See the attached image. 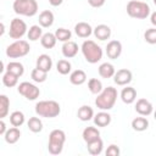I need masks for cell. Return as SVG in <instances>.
Instances as JSON below:
<instances>
[{
    "label": "cell",
    "instance_id": "45",
    "mask_svg": "<svg viewBox=\"0 0 156 156\" xmlns=\"http://www.w3.org/2000/svg\"><path fill=\"white\" fill-rule=\"evenodd\" d=\"M4 71H5V65H4V62L0 60V74H1Z\"/></svg>",
    "mask_w": 156,
    "mask_h": 156
},
{
    "label": "cell",
    "instance_id": "24",
    "mask_svg": "<svg viewBox=\"0 0 156 156\" xmlns=\"http://www.w3.org/2000/svg\"><path fill=\"white\" fill-rule=\"evenodd\" d=\"M82 136L85 143H89V141H93V140L100 138V130L96 127H87V128H84Z\"/></svg>",
    "mask_w": 156,
    "mask_h": 156
},
{
    "label": "cell",
    "instance_id": "16",
    "mask_svg": "<svg viewBox=\"0 0 156 156\" xmlns=\"http://www.w3.org/2000/svg\"><path fill=\"white\" fill-rule=\"evenodd\" d=\"M121 100L127 104V105H130L133 104L135 100H136V90L133 88V87H126L122 89L121 91Z\"/></svg>",
    "mask_w": 156,
    "mask_h": 156
},
{
    "label": "cell",
    "instance_id": "30",
    "mask_svg": "<svg viewBox=\"0 0 156 156\" xmlns=\"http://www.w3.org/2000/svg\"><path fill=\"white\" fill-rule=\"evenodd\" d=\"M41 35H43V29H41L40 26L34 24V26L29 27V29L27 30V37H28V39H29L30 41H37V40H39V39L41 38Z\"/></svg>",
    "mask_w": 156,
    "mask_h": 156
},
{
    "label": "cell",
    "instance_id": "21",
    "mask_svg": "<svg viewBox=\"0 0 156 156\" xmlns=\"http://www.w3.org/2000/svg\"><path fill=\"white\" fill-rule=\"evenodd\" d=\"M87 149H88V152L93 156H98L102 152V149H104V141L101 140V138H98L93 141H89L87 143Z\"/></svg>",
    "mask_w": 156,
    "mask_h": 156
},
{
    "label": "cell",
    "instance_id": "36",
    "mask_svg": "<svg viewBox=\"0 0 156 156\" xmlns=\"http://www.w3.org/2000/svg\"><path fill=\"white\" fill-rule=\"evenodd\" d=\"M54 34L56 37V40L62 41V43L71 40V37H72V32L66 28H58V29H56V32Z\"/></svg>",
    "mask_w": 156,
    "mask_h": 156
},
{
    "label": "cell",
    "instance_id": "2",
    "mask_svg": "<svg viewBox=\"0 0 156 156\" xmlns=\"http://www.w3.org/2000/svg\"><path fill=\"white\" fill-rule=\"evenodd\" d=\"M61 112L60 104L55 100H41L35 104V113L39 117L54 118L57 117Z\"/></svg>",
    "mask_w": 156,
    "mask_h": 156
},
{
    "label": "cell",
    "instance_id": "25",
    "mask_svg": "<svg viewBox=\"0 0 156 156\" xmlns=\"http://www.w3.org/2000/svg\"><path fill=\"white\" fill-rule=\"evenodd\" d=\"M77 116H78V118H79L80 121L88 122V121H90V119L93 118L94 111H93V108H91L89 105H83V106H80V107L78 108Z\"/></svg>",
    "mask_w": 156,
    "mask_h": 156
},
{
    "label": "cell",
    "instance_id": "26",
    "mask_svg": "<svg viewBox=\"0 0 156 156\" xmlns=\"http://www.w3.org/2000/svg\"><path fill=\"white\" fill-rule=\"evenodd\" d=\"M56 37H55V34L54 33H50V32H48V33H44L43 35H41V38H40V44H41V46L43 48H45V49H52L55 45H56Z\"/></svg>",
    "mask_w": 156,
    "mask_h": 156
},
{
    "label": "cell",
    "instance_id": "9",
    "mask_svg": "<svg viewBox=\"0 0 156 156\" xmlns=\"http://www.w3.org/2000/svg\"><path fill=\"white\" fill-rule=\"evenodd\" d=\"M28 28H27V24L21 18H13L10 23V30H9V35L10 38L12 39H21L26 33H27Z\"/></svg>",
    "mask_w": 156,
    "mask_h": 156
},
{
    "label": "cell",
    "instance_id": "19",
    "mask_svg": "<svg viewBox=\"0 0 156 156\" xmlns=\"http://www.w3.org/2000/svg\"><path fill=\"white\" fill-rule=\"evenodd\" d=\"M74 32L79 38H88L93 33V28L87 22H78L74 26Z\"/></svg>",
    "mask_w": 156,
    "mask_h": 156
},
{
    "label": "cell",
    "instance_id": "41",
    "mask_svg": "<svg viewBox=\"0 0 156 156\" xmlns=\"http://www.w3.org/2000/svg\"><path fill=\"white\" fill-rule=\"evenodd\" d=\"M6 123L2 121V119H0V135H4L5 134V132H6Z\"/></svg>",
    "mask_w": 156,
    "mask_h": 156
},
{
    "label": "cell",
    "instance_id": "11",
    "mask_svg": "<svg viewBox=\"0 0 156 156\" xmlns=\"http://www.w3.org/2000/svg\"><path fill=\"white\" fill-rule=\"evenodd\" d=\"M135 111H136V113H139L140 116L147 117V116H150V115L152 113L154 106H152V104H151L149 100L141 98V99H138V100H136Z\"/></svg>",
    "mask_w": 156,
    "mask_h": 156
},
{
    "label": "cell",
    "instance_id": "8",
    "mask_svg": "<svg viewBox=\"0 0 156 156\" xmlns=\"http://www.w3.org/2000/svg\"><path fill=\"white\" fill-rule=\"evenodd\" d=\"M17 91L22 96H24L27 100H30V101L37 100L39 98V95H40L39 88L37 85H34L33 83H29V82H22V83H20L18 87H17Z\"/></svg>",
    "mask_w": 156,
    "mask_h": 156
},
{
    "label": "cell",
    "instance_id": "39",
    "mask_svg": "<svg viewBox=\"0 0 156 156\" xmlns=\"http://www.w3.org/2000/svg\"><path fill=\"white\" fill-rule=\"evenodd\" d=\"M105 154H106V156H118L119 155V147L117 145H115V144H111L106 149Z\"/></svg>",
    "mask_w": 156,
    "mask_h": 156
},
{
    "label": "cell",
    "instance_id": "33",
    "mask_svg": "<svg viewBox=\"0 0 156 156\" xmlns=\"http://www.w3.org/2000/svg\"><path fill=\"white\" fill-rule=\"evenodd\" d=\"M17 83H18V77L12 74L11 72L6 71L5 74L2 76V84L7 88H13V87L17 85Z\"/></svg>",
    "mask_w": 156,
    "mask_h": 156
},
{
    "label": "cell",
    "instance_id": "18",
    "mask_svg": "<svg viewBox=\"0 0 156 156\" xmlns=\"http://www.w3.org/2000/svg\"><path fill=\"white\" fill-rule=\"evenodd\" d=\"M93 119H94V124L98 126V127H107L110 123H111V115L106 111H100L98 112L96 115L93 116Z\"/></svg>",
    "mask_w": 156,
    "mask_h": 156
},
{
    "label": "cell",
    "instance_id": "35",
    "mask_svg": "<svg viewBox=\"0 0 156 156\" xmlns=\"http://www.w3.org/2000/svg\"><path fill=\"white\" fill-rule=\"evenodd\" d=\"M88 89L91 94H99L101 90H102V83L100 79L98 78H90L88 80Z\"/></svg>",
    "mask_w": 156,
    "mask_h": 156
},
{
    "label": "cell",
    "instance_id": "14",
    "mask_svg": "<svg viewBox=\"0 0 156 156\" xmlns=\"http://www.w3.org/2000/svg\"><path fill=\"white\" fill-rule=\"evenodd\" d=\"M93 33H94L96 39L104 41V40L110 39V37H111V28L107 24H98L93 29Z\"/></svg>",
    "mask_w": 156,
    "mask_h": 156
},
{
    "label": "cell",
    "instance_id": "4",
    "mask_svg": "<svg viewBox=\"0 0 156 156\" xmlns=\"http://www.w3.org/2000/svg\"><path fill=\"white\" fill-rule=\"evenodd\" d=\"M127 13L129 17L132 18H136V20H144L146 17H149L151 9L149 6V4L143 2V1H136V0H130L127 4Z\"/></svg>",
    "mask_w": 156,
    "mask_h": 156
},
{
    "label": "cell",
    "instance_id": "29",
    "mask_svg": "<svg viewBox=\"0 0 156 156\" xmlns=\"http://www.w3.org/2000/svg\"><path fill=\"white\" fill-rule=\"evenodd\" d=\"M10 110V99L5 94H0V119L7 117Z\"/></svg>",
    "mask_w": 156,
    "mask_h": 156
},
{
    "label": "cell",
    "instance_id": "15",
    "mask_svg": "<svg viewBox=\"0 0 156 156\" xmlns=\"http://www.w3.org/2000/svg\"><path fill=\"white\" fill-rule=\"evenodd\" d=\"M39 26L43 27V28H49L54 24V21H55V17H54V13L50 11V10H44L39 13Z\"/></svg>",
    "mask_w": 156,
    "mask_h": 156
},
{
    "label": "cell",
    "instance_id": "13",
    "mask_svg": "<svg viewBox=\"0 0 156 156\" xmlns=\"http://www.w3.org/2000/svg\"><path fill=\"white\" fill-rule=\"evenodd\" d=\"M78 45L77 43L72 41V40H68V41H65L62 48H61V51H62V55L66 57V58H72L74 57L77 54H78Z\"/></svg>",
    "mask_w": 156,
    "mask_h": 156
},
{
    "label": "cell",
    "instance_id": "42",
    "mask_svg": "<svg viewBox=\"0 0 156 156\" xmlns=\"http://www.w3.org/2000/svg\"><path fill=\"white\" fill-rule=\"evenodd\" d=\"M62 2H63V0H49V4H50L51 6H54V7L60 6Z\"/></svg>",
    "mask_w": 156,
    "mask_h": 156
},
{
    "label": "cell",
    "instance_id": "5",
    "mask_svg": "<svg viewBox=\"0 0 156 156\" xmlns=\"http://www.w3.org/2000/svg\"><path fill=\"white\" fill-rule=\"evenodd\" d=\"M66 141V134L62 129H54L49 134L48 150L51 155H58L63 150V144Z\"/></svg>",
    "mask_w": 156,
    "mask_h": 156
},
{
    "label": "cell",
    "instance_id": "22",
    "mask_svg": "<svg viewBox=\"0 0 156 156\" xmlns=\"http://www.w3.org/2000/svg\"><path fill=\"white\" fill-rule=\"evenodd\" d=\"M98 72H99V74H100L101 78L107 79V78H112V77H113L116 69H115V66H113L112 63H110V62H104V63H101V65L99 66Z\"/></svg>",
    "mask_w": 156,
    "mask_h": 156
},
{
    "label": "cell",
    "instance_id": "34",
    "mask_svg": "<svg viewBox=\"0 0 156 156\" xmlns=\"http://www.w3.org/2000/svg\"><path fill=\"white\" fill-rule=\"evenodd\" d=\"M56 69H57V72H58L60 74L66 76V74H68V73L71 72L72 65H71V62L67 61V60H58L57 63H56Z\"/></svg>",
    "mask_w": 156,
    "mask_h": 156
},
{
    "label": "cell",
    "instance_id": "43",
    "mask_svg": "<svg viewBox=\"0 0 156 156\" xmlns=\"http://www.w3.org/2000/svg\"><path fill=\"white\" fill-rule=\"evenodd\" d=\"M151 13V23L156 26V12H150Z\"/></svg>",
    "mask_w": 156,
    "mask_h": 156
},
{
    "label": "cell",
    "instance_id": "10",
    "mask_svg": "<svg viewBox=\"0 0 156 156\" xmlns=\"http://www.w3.org/2000/svg\"><path fill=\"white\" fill-rule=\"evenodd\" d=\"M132 78H133V74L127 68H121L113 74V82L117 85H128L132 82Z\"/></svg>",
    "mask_w": 156,
    "mask_h": 156
},
{
    "label": "cell",
    "instance_id": "3",
    "mask_svg": "<svg viewBox=\"0 0 156 156\" xmlns=\"http://www.w3.org/2000/svg\"><path fill=\"white\" fill-rule=\"evenodd\" d=\"M80 50L85 61L89 63H98L102 58V49L94 40H84L80 46Z\"/></svg>",
    "mask_w": 156,
    "mask_h": 156
},
{
    "label": "cell",
    "instance_id": "23",
    "mask_svg": "<svg viewBox=\"0 0 156 156\" xmlns=\"http://www.w3.org/2000/svg\"><path fill=\"white\" fill-rule=\"evenodd\" d=\"M69 82L73 85H82L87 82V74L83 69H76L69 74Z\"/></svg>",
    "mask_w": 156,
    "mask_h": 156
},
{
    "label": "cell",
    "instance_id": "44",
    "mask_svg": "<svg viewBox=\"0 0 156 156\" xmlns=\"http://www.w3.org/2000/svg\"><path fill=\"white\" fill-rule=\"evenodd\" d=\"M5 30H6V28H5V24H4L2 22H0V37H1V35H4Z\"/></svg>",
    "mask_w": 156,
    "mask_h": 156
},
{
    "label": "cell",
    "instance_id": "32",
    "mask_svg": "<svg viewBox=\"0 0 156 156\" xmlns=\"http://www.w3.org/2000/svg\"><path fill=\"white\" fill-rule=\"evenodd\" d=\"M24 121H26V117L21 111H13L10 115V123L13 127H21L24 123Z\"/></svg>",
    "mask_w": 156,
    "mask_h": 156
},
{
    "label": "cell",
    "instance_id": "1",
    "mask_svg": "<svg viewBox=\"0 0 156 156\" xmlns=\"http://www.w3.org/2000/svg\"><path fill=\"white\" fill-rule=\"evenodd\" d=\"M96 95L98 98L95 99V106L102 111H108L115 106L118 93L116 88L107 87V88H102V90Z\"/></svg>",
    "mask_w": 156,
    "mask_h": 156
},
{
    "label": "cell",
    "instance_id": "7",
    "mask_svg": "<svg viewBox=\"0 0 156 156\" xmlns=\"http://www.w3.org/2000/svg\"><path fill=\"white\" fill-rule=\"evenodd\" d=\"M30 51L29 43L27 40L18 39L6 48V56L10 58H20L28 55Z\"/></svg>",
    "mask_w": 156,
    "mask_h": 156
},
{
    "label": "cell",
    "instance_id": "38",
    "mask_svg": "<svg viewBox=\"0 0 156 156\" xmlns=\"http://www.w3.org/2000/svg\"><path fill=\"white\" fill-rule=\"evenodd\" d=\"M144 39L146 43L154 45L156 44V28H149L146 29V32L144 33Z\"/></svg>",
    "mask_w": 156,
    "mask_h": 156
},
{
    "label": "cell",
    "instance_id": "37",
    "mask_svg": "<svg viewBox=\"0 0 156 156\" xmlns=\"http://www.w3.org/2000/svg\"><path fill=\"white\" fill-rule=\"evenodd\" d=\"M30 78L35 83H44L46 80V78H48V72H44V71H41V69L35 67L30 73Z\"/></svg>",
    "mask_w": 156,
    "mask_h": 156
},
{
    "label": "cell",
    "instance_id": "40",
    "mask_svg": "<svg viewBox=\"0 0 156 156\" xmlns=\"http://www.w3.org/2000/svg\"><path fill=\"white\" fill-rule=\"evenodd\" d=\"M105 1H106V0H88V4H89L91 7H95V9H98V7H101V6H104Z\"/></svg>",
    "mask_w": 156,
    "mask_h": 156
},
{
    "label": "cell",
    "instance_id": "17",
    "mask_svg": "<svg viewBox=\"0 0 156 156\" xmlns=\"http://www.w3.org/2000/svg\"><path fill=\"white\" fill-rule=\"evenodd\" d=\"M35 67L44 71V72H50V69L52 67V58L46 54H41L37 58V66Z\"/></svg>",
    "mask_w": 156,
    "mask_h": 156
},
{
    "label": "cell",
    "instance_id": "27",
    "mask_svg": "<svg viewBox=\"0 0 156 156\" xmlns=\"http://www.w3.org/2000/svg\"><path fill=\"white\" fill-rule=\"evenodd\" d=\"M5 69H6L7 72H11L12 74L17 76L18 78H20L21 76H23V73H24V67H23V65H22L21 62H18V61H11V62H9L7 66L5 67Z\"/></svg>",
    "mask_w": 156,
    "mask_h": 156
},
{
    "label": "cell",
    "instance_id": "28",
    "mask_svg": "<svg viewBox=\"0 0 156 156\" xmlns=\"http://www.w3.org/2000/svg\"><path fill=\"white\" fill-rule=\"evenodd\" d=\"M132 128L135 132H144V130H146L149 128V121H147V118H145L144 116L135 117L132 121Z\"/></svg>",
    "mask_w": 156,
    "mask_h": 156
},
{
    "label": "cell",
    "instance_id": "20",
    "mask_svg": "<svg viewBox=\"0 0 156 156\" xmlns=\"http://www.w3.org/2000/svg\"><path fill=\"white\" fill-rule=\"evenodd\" d=\"M21 138V130L18 129V127H13L10 129H6L5 134H4V139L7 144H16Z\"/></svg>",
    "mask_w": 156,
    "mask_h": 156
},
{
    "label": "cell",
    "instance_id": "6",
    "mask_svg": "<svg viewBox=\"0 0 156 156\" xmlns=\"http://www.w3.org/2000/svg\"><path fill=\"white\" fill-rule=\"evenodd\" d=\"M12 9L20 16L33 17L38 12V2L37 0H15Z\"/></svg>",
    "mask_w": 156,
    "mask_h": 156
},
{
    "label": "cell",
    "instance_id": "12",
    "mask_svg": "<svg viewBox=\"0 0 156 156\" xmlns=\"http://www.w3.org/2000/svg\"><path fill=\"white\" fill-rule=\"evenodd\" d=\"M122 54V44L118 40H111L106 45V55L111 60H116Z\"/></svg>",
    "mask_w": 156,
    "mask_h": 156
},
{
    "label": "cell",
    "instance_id": "31",
    "mask_svg": "<svg viewBox=\"0 0 156 156\" xmlns=\"http://www.w3.org/2000/svg\"><path fill=\"white\" fill-rule=\"evenodd\" d=\"M27 127L33 133H39L43 130V122L39 117H30L27 122Z\"/></svg>",
    "mask_w": 156,
    "mask_h": 156
}]
</instances>
